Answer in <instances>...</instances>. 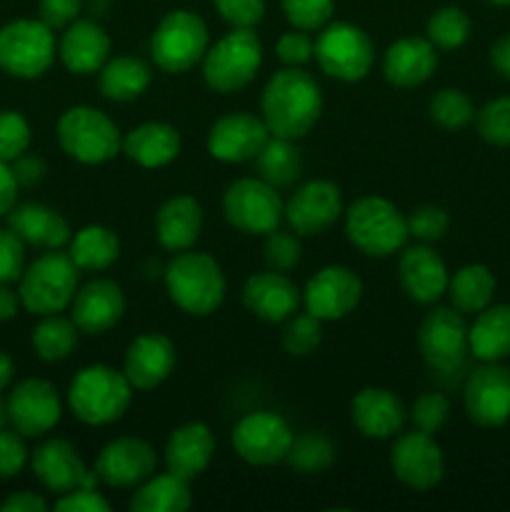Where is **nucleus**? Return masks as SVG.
<instances>
[{
  "label": "nucleus",
  "mask_w": 510,
  "mask_h": 512,
  "mask_svg": "<svg viewBox=\"0 0 510 512\" xmlns=\"http://www.w3.org/2000/svg\"><path fill=\"white\" fill-rule=\"evenodd\" d=\"M323 90L318 80L303 68L275 70L260 95V118L270 135L295 140L310 133L323 115Z\"/></svg>",
  "instance_id": "1"
},
{
  "label": "nucleus",
  "mask_w": 510,
  "mask_h": 512,
  "mask_svg": "<svg viewBox=\"0 0 510 512\" xmlns=\"http://www.w3.org/2000/svg\"><path fill=\"white\" fill-rule=\"evenodd\" d=\"M418 350L430 378L443 390L463 385L470 373L468 323L455 308H433L418 328Z\"/></svg>",
  "instance_id": "2"
},
{
  "label": "nucleus",
  "mask_w": 510,
  "mask_h": 512,
  "mask_svg": "<svg viewBox=\"0 0 510 512\" xmlns=\"http://www.w3.org/2000/svg\"><path fill=\"white\" fill-rule=\"evenodd\" d=\"M165 290L180 313L190 318H208L218 313L228 295V278L223 265L208 253L183 250L165 265Z\"/></svg>",
  "instance_id": "3"
},
{
  "label": "nucleus",
  "mask_w": 510,
  "mask_h": 512,
  "mask_svg": "<svg viewBox=\"0 0 510 512\" xmlns=\"http://www.w3.org/2000/svg\"><path fill=\"white\" fill-rule=\"evenodd\" d=\"M135 388L123 370L113 365H85L73 375L68 385V408L83 425L105 428L128 413Z\"/></svg>",
  "instance_id": "4"
},
{
  "label": "nucleus",
  "mask_w": 510,
  "mask_h": 512,
  "mask_svg": "<svg viewBox=\"0 0 510 512\" xmlns=\"http://www.w3.org/2000/svg\"><path fill=\"white\" fill-rule=\"evenodd\" d=\"M345 235L368 258H390L408 243V218L393 200L363 195L345 210Z\"/></svg>",
  "instance_id": "5"
},
{
  "label": "nucleus",
  "mask_w": 510,
  "mask_h": 512,
  "mask_svg": "<svg viewBox=\"0 0 510 512\" xmlns=\"http://www.w3.org/2000/svg\"><path fill=\"white\" fill-rule=\"evenodd\" d=\"M55 135L60 150L80 165H103L123 153V133L115 120L93 105H70L63 110Z\"/></svg>",
  "instance_id": "6"
},
{
  "label": "nucleus",
  "mask_w": 510,
  "mask_h": 512,
  "mask_svg": "<svg viewBox=\"0 0 510 512\" xmlns=\"http://www.w3.org/2000/svg\"><path fill=\"white\" fill-rule=\"evenodd\" d=\"M80 288V268L63 250H45L25 265L18 280V293L28 313L55 315L70 308Z\"/></svg>",
  "instance_id": "7"
},
{
  "label": "nucleus",
  "mask_w": 510,
  "mask_h": 512,
  "mask_svg": "<svg viewBox=\"0 0 510 512\" xmlns=\"http://www.w3.org/2000/svg\"><path fill=\"white\" fill-rule=\"evenodd\" d=\"M263 65V40L255 28H233L210 43L203 63V80L213 93H238L248 88Z\"/></svg>",
  "instance_id": "8"
},
{
  "label": "nucleus",
  "mask_w": 510,
  "mask_h": 512,
  "mask_svg": "<svg viewBox=\"0 0 510 512\" xmlns=\"http://www.w3.org/2000/svg\"><path fill=\"white\" fill-rule=\"evenodd\" d=\"M208 48L210 30L193 10H170L150 35V58L155 68L170 75H183L203 63Z\"/></svg>",
  "instance_id": "9"
},
{
  "label": "nucleus",
  "mask_w": 510,
  "mask_h": 512,
  "mask_svg": "<svg viewBox=\"0 0 510 512\" xmlns=\"http://www.w3.org/2000/svg\"><path fill=\"white\" fill-rule=\"evenodd\" d=\"M55 55L58 40L40 18H15L0 28V70L10 78H43Z\"/></svg>",
  "instance_id": "10"
},
{
  "label": "nucleus",
  "mask_w": 510,
  "mask_h": 512,
  "mask_svg": "<svg viewBox=\"0 0 510 512\" xmlns=\"http://www.w3.org/2000/svg\"><path fill=\"white\" fill-rule=\"evenodd\" d=\"M315 63L328 78L340 83H360L375 65V45L360 25L330 20L315 40Z\"/></svg>",
  "instance_id": "11"
},
{
  "label": "nucleus",
  "mask_w": 510,
  "mask_h": 512,
  "mask_svg": "<svg viewBox=\"0 0 510 512\" xmlns=\"http://www.w3.org/2000/svg\"><path fill=\"white\" fill-rule=\"evenodd\" d=\"M223 215L230 228L245 235H268L285 220V200L280 190L253 178H238L225 188Z\"/></svg>",
  "instance_id": "12"
},
{
  "label": "nucleus",
  "mask_w": 510,
  "mask_h": 512,
  "mask_svg": "<svg viewBox=\"0 0 510 512\" xmlns=\"http://www.w3.org/2000/svg\"><path fill=\"white\" fill-rule=\"evenodd\" d=\"M293 438L295 433L288 420L273 410H255L243 415L230 433L235 455L253 468L285 463Z\"/></svg>",
  "instance_id": "13"
},
{
  "label": "nucleus",
  "mask_w": 510,
  "mask_h": 512,
  "mask_svg": "<svg viewBox=\"0 0 510 512\" xmlns=\"http://www.w3.org/2000/svg\"><path fill=\"white\" fill-rule=\"evenodd\" d=\"M388 460L395 480L415 493L438 488L445 478L443 448L435 435L423 433V430L413 428L410 433L395 435Z\"/></svg>",
  "instance_id": "14"
},
{
  "label": "nucleus",
  "mask_w": 510,
  "mask_h": 512,
  "mask_svg": "<svg viewBox=\"0 0 510 512\" xmlns=\"http://www.w3.org/2000/svg\"><path fill=\"white\" fill-rule=\"evenodd\" d=\"M93 470L108 488L135 490L158 470V450L143 438L120 435L100 448Z\"/></svg>",
  "instance_id": "15"
},
{
  "label": "nucleus",
  "mask_w": 510,
  "mask_h": 512,
  "mask_svg": "<svg viewBox=\"0 0 510 512\" xmlns=\"http://www.w3.org/2000/svg\"><path fill=\"white\" fill-rule=\"evenodd\" d=\"M363 300V280L348 265H325L303 288V305L323 323L348 318Z\"/></svg>",
  "instance_id": "16"
},
{
  "label": "nucleus",
  "mask_w": 510,
  "mask_h": 512,
  "mask_svg": "<svg viewBox=\"0 0 510 512\" xmlns=\"http://www.w3.org/2000/svg\"><path fill=\"white\" fill-rule=\"evenodd\" d=\"M30 468H33L35 480L55 495L78 488H98L100 483L95 470L85 465L80 450L65 438H50L40 443L30 453Z\"/></svg>",
  "instance_id": "17"
},
{
  "label": "nucleus",
  "mask_w": 510,
  "mask_h": 512,
  "mask_svg": "<svg viewBox=\"0 0 510 512\" xmlns=\"http://www.w3.org/2000/svg\"><path fill=\"white\" fill-rule=\"evenodd\" d=\"M345 213L343 193L333 180H308L285 200V223L300 238H315L333 228Z\"/></svg>",
  "instance_id": "18"
},
{
  "label": "nucleus",
  "mask_w": 510,
  "mask_h": 512,
  "mask_svg": "<svg viewBox=\"0 0 510 512\" xmlns=\"http://www.w3.org/2000/svg\"><path fill=\"white\" fill-rule=\"evenodd\" d=\"M463 408L480 428H503L510 420V370L500 363L470 368L463 380Z\"/></svg>",
  "instance_id": "19"
},
{
  "label": "nucleus",
  "mask_w": 510,
  "mask_h": 512,
  "mask_svg": "<svg viewBox=\"0 0 510 512\" xmlns=\"http://www.w3.org/2000/svg\"><path fill=\"white\" fill-rule=\"evenodd\" d=\"M270 130L263 118L248 110H235L215 120L205 138L210 158L225 165L253 163L255 155L268 143Z\"/></svg>",
  "instance_id": "20"
},
{
  "label": "nucleus",
  "mask_w": 510,
  "mask_h": 512,
  "mask_svg": "<svg viewBox=\"0 0 510 512\" xmlns=\"http://www.w3.org/2000/svg\"><path fill=\"white\" fill-rule=\"evenodd\" d=\"M8 413L23 438H43L63 418V400L50 380L25 378L10 390Z\"/></svg>",
  "instance_id": "21"
},
{
  "label": "nucleus",
  "mask_w": 510,
  "mask_h": 512,
  "mask_svg": "<svg viewBox=\"0 0 510 512\" xmlns=\"http://www.w3.org/2000/svg\"><path fill=\"white\" fill-rule=\"evenodd\" d=\"M448 265L430 243L405 245L398 255V283L418 305H435L448 293Z\"/></svg>",
  "instance_id": "22"
},
{
  "label": "nucleus",
  "mask_w": 510,
  "mask_h": 512,
  "mask_svg": "<svg viewBox=\"0 0 510 512\" xmlns=\"http://www.w3.org/2000/svg\"><path fill=\"white\" fill-rule=\"evenodd\" d=\"M128 300L123 288L110 278H95L78 288L70 303V318L83 335H105L125 318Z\"/></svg>",
  "instance_id": "23"
},
{
  "label": "nucleus",
  "mask_w": 510,
  "mask_h": 512,
  "mask_svg": "<svg viewBox=\"0 0 510 512\" xmlns=\"http://www.w3.org/2000/svg\"><path fill=\"white\" fill-rule=\"evenodd\" d=\"M178 365L175 343L163 333H143L130 340L123 358V373L135 390L148 393L160 388Z\"/></svg>",
  "instance_id": "24"
},
{
  "label": "nucleus",
  "mask_w": 510,
  "mask_h": 512,
  "mask_svg": "<svg viewBox=\"0 0 510 512\" xmlns=\"http://www.w3.org/2000/svg\"><path fill=\"white\" fill-rule=\"evenodd\" d=\"M350 420L368 440H393L408 423V408L388 388L368 385L350 400Z\"/></svg>",
  "instance_id": "25"
},
{
  "label": "nucleus",
  "mask_w": 510,
  "mask_h": 512,
  "mask_svg": "<svg viewBox=\"0 0 510 512\" xmlns=\"http://www.w3.org/2000/svg\"><path fill=\"white\" fill-rule=\"evenodd\" d=\"M243 305L248 313L263 323H285L293 313H298L300 303H303V290L295 285L288 273H278V270H263V273H253L243 283Z\"/></svg>",
  "instance_id": "26"
},
{
  "label": "nucleus",
  "mask_w": 510,
  "mask_h": 512,
  "mask_svg": "<svg viewBox=\"0 0 510 512\" xmlns=\"http://www.w3.org/2000/svg\"><path fill=\"white\" fill-rule=\"evenodd\" d=\"M215 448H218L215 435L205 423L190 420V423L178 425V428L170 430L168 440H165V470L193 483L195 478H200L210 468L215 458Z\"/></svg>",
  "instance_id": "27"
},
{
  "label": "nucleus",
  "mask_w": 510,
  "mask_h": 512,
  "mask_svg": "<svg viewBox=\"0 0 510 512\" xmlns=\"http://www.w3.org/2000/svg\"><path fill=\"white\" fill-rule=\"evenodd\" d=\"M438 70V48L420 35H403L383 53V75L393 88H420Z\"/></svg>",
  "instance_id": "28"
},
{
  "label": "nucleus",
  "mask_w": 510,
  "mask_h": 512,
  "mask_svg": "<svg viewBox=\"0 0 510 512\" xmlns=\"http://www.w3.org/2000/svg\"><path fill=\"white\" fill-rule=\"evenodd\" d=\"M110 35L98 20L78 18L63 28L58 40V58L73 75H95L110 58Z\"/></svg>",
  "instance_id": "29"
},
{
  "label": "nucleus",
  "mask_w": 510,
  "mask_h": 512,
  "mask_svg": "<svg viewBox=\"0 0 510 512\" xmlns=\"http://www.w3.org/2000/svg\"><path fill=\"white\" fill-rule=\"evenodd\" d=\"M5 218H8V228L33 248L63 250L73 238L65 215L45 203H20Z\"/></svg>",
  "instance_id": "30"
},
{
  "label": "nucleus",
  "mask_w": 510,
  "mask_h": 512,
  "mask_svg": "<svg viewBox=\"0 0 510 512\" xmlns=\"http://www.w3.org/2000/svg\"><path fill=\"white\" fill-rule=\"evenodd\" d=\"M205 225V210L193 195H173L155 213V238L160 248L170 253L190 250L200 240Z\"/></svg>",
  "instance_id": "31"
},
{
  "label": "nucleus",
  "mask_w": 510,
  "mask_h": 512,
  "mask_svg": "<svg viewBox=\"0 0 510 512\" xmlns=\"http://www.w3.org/2000/svg\"><path fill=\"white\" fill-rule=\"evenodd\" d=\"M183 148L178 128L163 120H148L123 135V155L145 170L168 168Z\"/></svg>",
  "instance_id": "32"
},
{
  "label": "nucleus",
  "mask_w": 510,
  "mask_h": 512,
  "mask_svg": "<svg viewBox=\"0 0 510 512\" xmlns=\"http://www.w3.org/2000/svg\"><path fill=\"white\" fill-rule=\"evenodd\" d=\"M153 83V68L138 55H110L98 70V90L113 103L138 100Z\"/></svg>",
  "instance_id": "33"
},
{
  "label": "nucleus",
  "mask_w": 510,
  "mask_h": 512,
  "mask_svg": "<svg viewBox=\"0 0 510 512\" xmlns=\"http://www.w3.org/2000/svg\"><path fill=\"white\" fill-rule=\"evenodd\" d=\"M468 340L473 360L500 363L510 358V305L490 303L475 313L473 325H468Z\"/></svg>",
  "instance_id": "34"
},
{
  "label": "nucleus",
  "mask_w": 510,
  "mask_h": 512,
  "mask_svg": "<svg viewBox=\"0 0 510 512\" xmlns=\"http://www.w3.org/2000/svg\"><path fill=\"white\" fill-rule=\"evenodd\" d=\"M190 505H193L190 483L168 470L150 475L128 500L130 512H185Z\"/></svg>",
  "instance_id": "35"
},
{
  "label": "nucleus",
  "mask_w": 510,
  "mask_h": 512,
  "mask_svg": "<svg viewBox=\"0 0 510 512\" xmlns=\"http://www.w3.org/2000/svg\"><path fill=\"white\" fill-rule=\"evenodd\" d=\"M68 255L80 270L100 273V270H108L110 265L118 263L120 238L108 225H85V228H80L70 238Z\"/></svg>",
  "instance_id": "36"
},
{
  "label": "nucleus",
  "mask_w": 510,
  "mask_h": 512,
  "mask_svg": "<svg viewBox=\"0 0 510 512\" xmlns=\"http://www.w3.org/2000/svg\"><path fill=\"white\" fill-rule=\"evenodd\" d=\"M253 163L258 178L273 185L275 190L293 188L300 180V175H303V158H300L295 140L275 138V135H270L268 143L255 155Z\"/></svg>",
  "instance_id": "37"
},
{
  "label": "nucleus",
  "mask_w": 510,
  "mask_h": 512,
  "mask_svg": "<svg viewBox=\"0 0 510 512\" xmlns=\"http://www.w3.org/2000/svg\"><path fill=\"white\" fill-rule=\"evenodd\" d=\"M495 288H498L495 275L485 265L470 263L450 275L448 298L455 310H460L463 315H475L493 303Z\"/></svg>",
  "instance_id": "38"
},
{
  "label": "nucleus",
  "mask_w": 510,
  "mask_h": 512,
  "mask_svg": "<svg viewBox=\"0 0 510 512\" xmlns=\"http://www.w3.org/2000/svg\"><path fill=\"white\" fill-rule=\"evenodd\" d=\"M80 340L78 325L73 323V318H65V315H43L40 323L35 325L33 333H30V345H33L35 355L45 363H63L70 355L75 353Z\"/></svg>",
  "instance_id": "39"
},
{
  "label": "nucleus",
  "mask_w": 510,
  "mask_h": 512,
  "mask_svg": "<svg viewBox=\"0 0 510 512\" xmlns=\"http://www.w3.org/2000/svg\"><path fill=\"white\" fill-rule=\"evenodd\" d=\"M335 453H338V448L328 435L305 430L293 438L285 463L300 475H318L335 463Z\"/></svg>",
  "instance_id": "40"
},
{
  "label": "nucleus",
  "mask_w": 510,
  "mask_h": 512,
  "mask_svg": "<svg viewBox=\"0 0 510 512\" xmlns=\"http://www.w3.org/2000/svg\"><path fill=\"white\" fill-rule=\"evenodd\" d=\"M470 30H473V23L463 8L443 5L425 23V38L438 50H458L468 43Z\"/></svg>",
  "instance_id": "41"
},
{
  "label": "nucleus",
  "mask_w": 510,
  "mask_h": 512,
  "mask_svg": "<svg viewBox=\"0 0 510 512\" xmlns=\"http://www.w3.org/2000/svg\"><path fill=\"white\" fill-rule=\"evenodd\" d=\"M475 105L468 93L458 88H440L433 98L428 100V118L433 120L438 128L450 130H463L468 128L475 120Z\"/></svg>",
  "instance_id": "42"
},
{
  "label": "nucleus",
  "mask_w": 510,
  "mask_h": 512,
  "mask_svg": "<svg viewBox=\"0 0 510 512\" xmlns=\"http://www.w3.org/2000/svg\"><path fill=\"white\" fill-rule=\"evenodd\" d=\"M280 343H283L285 353L293 355V358H308L323 343V320L310 315L308 310L305 313H293L285 320Z\"/></svg>",
  "instance_id": "43"
},
{
  "label": "nucleus",
  "mask_w": 510,
  "mask_h": 512,
  "mask_svg": "<svg viewBox=\"0 0 510 512\" xmlns=\"http://www.w3.org/2000/svg\"><path fill=\"white\" fill-rule=\"evenodd\" d=\"M475 128L488 145L510 148V95L485 103L475 113Z\"/></svg>",
  "instance_id": "44"
},
{
  "label": "nucleus",
  "mask_w": 510,
  "mask_h": 512,
  "mask_svg": "<svg viewBox=\"0 0 510 512\" xmlns=\"http://www.w3.org/2000/svg\"><path fill=\"white\" fill-rule=\"evenodd\" d=\"M263 260L270 270H278V273H290L293 268H298L303 260L300 235H295L293 230L275 228L273 233L265 235Z\"/></svg>",
  "instance_id": "45"
},
{
  "label": "nucleus",
  "mask_w": 510,
  "mask_h": 512,
  "mask_svg": "<svg viewBox=\"0 0 510 512\" xmlns=\"http://www.w3.org/2000/svg\"><path fill=\"white\" fill-rule=\"evenodd\" d=\"M408 418L415 430H423L428 435H438L450 420V400L443 390H430L423 393L408 410Z\"/></svg>",
  "instance_id": "46"
},
{
  "label": "nucleus",
  "mask_w": 510,
  "mask_h": 512,
  "mask_svg": "<svg viewBox=\"0 0 510 512\" xmlns=\"http://www.w3.org/2000/svg\"><path fill=\"white\" fill-rule=\"evenodd\" d=\"M280 8L293 28L313 33L333 20L335 0H280Z\"/></svg>",
  "instance_id": "47"
},
{
  "label": "nucleus",
  "mask_w": 510,
  "mask_h": 512,
  "mask_svg": "<svg viewBox=\"0 0 510 512\" xmlns=\"http://www.w3.org/2000/svg\"><path fill=\"white\" fill-rule=\"evenodd\" d=\"M30 140V123L18 110H0V160L13 163L23 153H28Z\"/></svg>",
  "instance_id": "48"
},
{
  "label": "nucleus",
  "mask_w": 510,
  "mask_h": 512,
  "mask_svg": "<svg viewBox=\"0 0 510 512\" xmlns=\"http://www.w3.org/2000/svg\"><path fill=\"white\" fill-rule=\"evenodd\" d=\"M405 218H408L410 238H415L418 243H438L450 230L448 210L440 205H420Z\"/></svg>",
  "instance_id": "49"
},
{
  "label": "nucleus",
  "mask_w": 510,
  "mask_h": 512,
  "mask_svg": "<svg viewBox=\"0 0 510 512\" xmlns=\"http://www.w3.org/2000/svg\"><path fill=\"white\" fill-rule=\"evenodd\" d=\"M275 53H278V60L283 65L303 68L315 58V40L310 38L308 30L293 28L280 35L278 43H275Z\"/></svg>",
  "instance_id": "50"
},
{
  "label": "nucleus",
  "mask_w": 510,
  "mask_h": 512,
  "mask_svg": "<svg viewBox=\"0 0 510 512\" xmlns=\"http://www.w3.org/2000/svg\"><path fill=\"white\" fill-rule=\"evenodd\" d=\"M30 460V450L18 430H0V480H10L23 473Z\"/></svg>",
  "instance_id": "51"
},
{
  "label": "nucleus",
  "mask_w": 510,
  "mask_h": 512,
  "mask_svg": "<svg viewBox=\"0 0 510 512\" xmlns=\"http://www.w3.org/2000/svg\"><path fill=\"white\" fill-rule=\"evenodd\" d=\"M25 270V243L10 228H0V285L18 283Z\"/></svg>",
  "instance_id": "52"
},
{
  "label": "nucleus",
  "mask_w": 510,
  "mask_h": 512,
  "mask_svg": "<svg viewBox=\"0 0 510 512\" xmlns=\"http://www.w3.org/2000/svg\"><path fill=\"white\" fill-rule=\"evenodd\" d=\"M215 10L230 28H255L265 18V0H213Z\"/></svg>",
  "instance_id": "53"
},
{
  "label": "nucleus",
  "mask_w": 510,
  "mask_h": 512,
  "mask_svg": "<svg viewBox=\"0 0 510 512\" xmlns=\"http://www.w3.org/2000/svg\"><path fill=\"white\" fill-rule=\"evenodd\" d=\"M53 508L58 512H110L113 505L103 493H98V488H78L58 495Z\"/></svg>",
  "instance_id": "54"
},
{
  "label": "nucleus",
  "mask_w": 510,
  "mask_h": 512,
  "mask_svg": "<svg viewBox=\"0 0 510 512\" xmlns=\"http://www.w3.org/2000/svg\"><path fill=\"white\" fill-rule=\"evenodd\" d=\"M80 10H83V0H40L38 18L48 28L63 30L80 18Z\"/></svg>",
  "instance_id": "55"
},
{
  "label": "nucleus",
  "mask_w": 510,
  "mask_h": 512,
  "mask_svg": "<svg viewBox=\"0 0 510 512\" xmlns=\"http://www.w3.org/2000/svg\"><path fill=\"white\" fill-rule=\"evenodd\" d=\"M10 168H13L15 180H18L20 188H35V185L43 183L45 175H48L45 160L40 158V155L30 153H23L20 158H15L13 163H10Z\"/></svg>",
  "instance_id": "56"
},
{
  "label": "nucleus",
  "mask_w": 510,
  "mask_h": 512,
  "mask_svg": "<svg viewBox=\"0 0 510 512\" xmlns=\"http://www.w3.org/2000/svg\"><path fill=\"white\" fill-rule=\"evenodd\" d=\"M50 503L40 493L33 490H18L10 493L8 498L0 503V512H48Z\"/></svg>",
  "instance_id": "57"
},
{
  "label": "nucleus",
  "mask_w": 510,
  "mask_h": 512,
  "mask_svg": "<svg viewBox=\"0 0 510 512\" xmlns=\"http://www.w3.org/2000/svg\"><path fill=\"white\" fill-rule=\"evenodd\" d=\"M18 190L20 185L15 180L13 168L10 163L0 160V218H5L18 205Z\"/></svg>",
  "instance_id": "58"
},
{
  "label": "nucleus",
  "mask_w": 510,
  "mask_h": 512,
  "mask_svg": "<svg viewBox=\"0 0 510 512\" xmlns=\"http://www.w3.org/2000/svg\"><path fill=\"white\" fill-rule=\"evenodd\" d=\"M490 65H493V70L500 78L510 80V33L493 43V48H490Z\"/></svg>",
  "instance_id": "59"
},
{
  "label": "nucleus",
  "mask_w": 510,
  "mask_h": 512,
  "mask_svg": "<svg viewBox=\"0 0 510 512\" xmlns=\"http://www.w3.org/2000/svg\"><path fill=\"white\" fill-rule=\"evenodd\" d=\"M23 308V300H20L18 290H13L10 285H0V323H8Z\"/></svg>",
  "instance_id": "60"
},
{
  "label": "nucleus",
  "mask_w": 510,
  "mask_h": 512,
  "mask_svg": "<svg viewBox=\"0 0 510 512\" xmlns=\"http://www.w3.org/2000/svg\"><path fill=\"white\" fill-rule=\"evenodd\" d=\"M13 375H15L13 360H10L8 353H3V350H0V393H3L10 383H13Z\"/></svg>",
  "instance_id": "61"
},
{
  "label": "nucleus",
  "mask_w": 510,
  "mask_h": 512,
  "mask_svg": "<svg viewBox=\"0 0 510 512\" xmlns=\"http://www.w3.org/2000/svg\"><path fill=\"white\" fill-rule=\"evenodd\" d=\"M10 425V413H8V400L0 398V430Z\"/></svg>",
  "instance_id": "62"
},
{
  "label": "nucleus",
  "mask_w": 510,
  "mask_h": 512,
  "mask_svg": "<svg viewBox=\"0 0 510 512\" xmlns=\"http://www.w3.org/2000/svg\"><path fill=\"white\" fill-rule=\"evenodd\" d=\"M490 5H498V8H508L510 5V0H488Z\"/></svg>",
  "instance_id": "63"
}]
</instances>
